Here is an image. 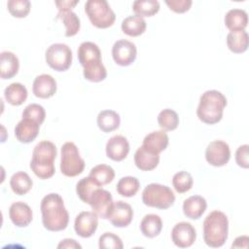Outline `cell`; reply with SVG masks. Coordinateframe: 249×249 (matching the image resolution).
<instances>
[{"instance_id":"cell-1","label":"cell","mask_w":249,"mask_h":249,"mask_svg":"<svg viewBox=\"0 0 249 249\" xmlns=\"http://www.w3.org/2000/svg\"><path fill=\"white\" fill-rule=\"evenodd\" d=\"M42 223L50 231H59L67 228L69 214L64 206L62 197L55 193H51L43 197L40 205Z\"/></svg>"},{"instance_id":"cell-2","label":"cell","mask_w":249,"mask_h":249,"mask_svg":"<svg viewBox=\"0 0 249 249\" xmlns=\"http://www.w3.org/2000/svg\"><path fill=\"white\" fill-rule=\"evenodd\" d=\"M57 151L55 145L48 140L39 142L33 149L30 168L40 179H49L55 172L54 160Z\"/></svg>"},{"instance_id":"cell-3","label":"cell","mask_w":249,"mask_h":249,"mask_svg":"<svg viewBox=\"0 0 249 249\" xmlns=\"http://www.w3.org/2000/svg\"><path fill=\"white\" fill-rule=\"evenodd\" d=\"M226 106L227 98L221 91L216 89L206 90L199 98L196 115L202 123L215 124L222 120Z\"/></svg>"},{"instance_id":"cell-4","label":"cell","mask_w":249,"mask_h":249,"mask_svg":"<svg viewBox=\"0 0 249 249\" xmlns=\"http://www.w3.org/2000/svg\"><path fill=\"white\" fill-rule=\"evenodd\" d=\"M229 220L227 215L219 210L210 212L203 221V239L212 248L223 246L228 239Z\"/></svg>"},{"instance_id":"cell-5","label":"cell","mask_w":249,"mask_h":249,"mask_svg":"<svg viewBox=\"0 0 249 249\" xmlns=\"http://www.w3.org/2000/svg\"><path fill=\"white\" fill-rule=\"evenodd\" d=\"M142 201L149 207L167 209L173 205L175 195L172 190L161 184L151 183L142 192Z\"/></svg>"},{"instance_id":"cell-6","label":"cell","mask_w":249,"mask_h":249,"mask_svg":"<svg viewBox=\"0 0 249 249\" xmlns=\"http://www.w3.org/2000/svg\"><path fill=\"white\" fill-rule=\"evenodd\" d=\"M85 12L92 25L97 28H108L114 24L116 19L114 11L105 0L87 1Z\"/></svg>"},{"instance_id":"cell-7","label":"cell","mask_w":249,"mask_h":249,"mask_svg":"<svg viewBox=\"0 0 249 249\" xmlns=\"http://www.w3.org/2000/svg\"><path fill=\"white\" fill-rule=\"evenodd\" d=\"M85 168V160L73 142H65L61 147L60 171L67 177H75L81 174Z\"/></svg>"},{"instance_id":"cell-8","label":"cell","mask_w":249,"mask_h":249,"mask_svg":"<svg viewBox=\"0 0 249 249\" xmlns=\"http://www.w3.org/2000/svg\"><path fill=\"white\" fill-rule=\"evenodd\" d=\"M45 59L52 69L58 72L66 71L72 63V51L66 44L55 43L47 49Z\"/></svg>"},{"instance_id":"cell-9","label":"cell","mask_w":249,"mask_h":249,"mask_svg":"<svg viewBox=\"0 0 249 249\" xmlns=\"http://www.w3.org/2000/svg\"><path fill=\"white\" fill-rule=\"evenodd\" d=\"M205 159L213 166L220 167L228 163L231 159V150L228 143L222 140L210 142L205 150Z\"/></svg>"},{"instance_id":"cell-10","label":"cell","mask_w":249,"mask_h":249,"mask_svg":"<svg viewBox=\"0 0 249 249\" xmlns=\"http://www.w3.org/2000/svg\"><path fill=\"white\" fill-rule=\"evenodd\" d=\"M137 54L136 46L125 39L118 40L112 47L114 61L120 66H128L134 62Z\"/></svg>"},{"instance_id":"cell-11","label":"cell","mask_w":249,"mask_h":249,"mask_svg":"<svg viewBox=\"0 0 249 249\" xmlns=\"http://www.w3.org/2000/svg\"><path fill=\"white\" fill-rule=\"evenodd\" d=\"M196 238V231L193 225L188 222L177 223L171 231V239L179 248H187L194 244Z\"/></svg>"},{"instance_id":"cell-12","label":"cell","mask_w":249,"mask_h":249,"mask_svg":"<svg viewBox=\"0 0 249 249\" xmlns=\"http://www.w3.org/2000/svg\"><path fill=\"white\" fill-rule=\"evenodd\" d=\"M132 219L133 210L128 203L123 200H118L113 203L108 215V220L114 227L125 228L131 223Z\"/></svg>"},{"instance_id":"cell-13","label":"cell","mask_w":249,"mask_h":249,"mask_svg":"<svg viewBox=\"0 0 249 249\" xmlns=\"http://www.w3.org/2000/svg\"><path fill=\"white\" fill-rule=\"evenodd\" d=\"M98 226V216L93 211H83L77 215L74 222L75 232L83 237H90Z\"/></svg>"},{"instance_id":"cell-14","label":"cell","mask_w":249,"mask_h":249,"mask_svg":"<svg viewBox=\"0 0 249 249\" xmlns=\"http://www.w3.org/2000/svg\"><path fill=\"white\" fill-rule=\"evenodd\" d=\"M113 203L111 193L100 187L95 190L89 204L98 217L101 219H108V215Z\"/></svg>"},{"instance_id":"cell-15","label":"cell","mask_w":249,"mask_h":249,"mask_svg":"<svg viewBox=\"0 0 249 249\" xmlns=\"http://www.w3.org/2000/svg\"><path fill=\"white\" fill-rule=\"evenodd\" d=\"M106 156L115 161L124 160L129 153V143L123 135L112 136L106 143Z\"/></svg>"},{"instance_id":"cell-16","label":"cell","mask_w":249,"mask_h":249,"mask_svg":"<svg viewBox=\"0 0 249 249\" xmlns=\"http://www.w3.org/2000/svg\"><path fill=\"white\" fill-rule=\"evenodd\" d=\"M9 217L15 226L24 228L31 223L33 214L28 204L22 201H16L10 206Z\"/></svg>"},{"instance_id":"cell-17","label":"cell","mask_w":249,"mask_h":249,"mask_svg":"<svg viewBox=\"0 0 249 249\" xmlns=\"http://www.w3.org/2000/svg\"><path fill=\"white\" fill-rule=\"evenodd\" d=\"M56 82L54 78L49 74H41L34 79L32 91L36 97L50 98L56 91Z\"/></svg>"},{"instance_id":"cell-18","label":"cell","mask_w":249,"mask_h":249,"mask_svg":"<svg viewBox=\"0 0 249 249\" xmlns=\"http://www.w3.org/2000/svg\"><path fill=\"white\" fill-rule=\"evenodd\" d=\"M40 124L33 120L22 118L15 127L16 138L21 143L32 142L39 133Z\"/></svg>"},{"instance_id":"cell-19","label":"cell","mask_w":249,"mask_h":249,"mask_svg":"<svg viewBox=\"0 0 249 249\" xmlns=\"http://www.w3.org/2000/svg\"><path fill=\"white\" fill-rule=\"evenodd\" d=\"M168 142L169 138L164 130H156L144 137L142 146L148 151L160 155L167 148Z\"/></svg>"},{"instance_id":"cell-20","label":"cell","mask_w":249,"mask_h":249,"mask_svg":"<svg viewBox=\"0 0 249 249\" xmlns=\"http://www.w3.org/2000/svg\"><path fill=\"white\" fill-rule=\"evenodd\" d=\"M207 202L201 196H192L183 202L184 215L192 220L199 219L205 212Z\"/></svg>"},{"instance_id":"cell-21","label":"cell","mask_w":249,"mask_h":249,"mask_svg":"<svg viewBox=\"0 0 249 249\" xmlns=\"http://www.w3.org/2000/svg\"><path fill=\"white\" fill-rule=\"evenodd\" d=\"M160 162V155L152 153L142 145L134 154V163L142 171H151L155 169Z\"/></svg>"},{"instance_id":"cell-22","label":"cell","mask_w":249,"mask_h":249,"mask_svg":"<svg viewBox=\"0 0 249 249\" xmlns=\"http://www.w3.org/2000/svg\"><path fill=\"white\" fill-rule=\"evenodd\" d=\"M19 61L18 56L12 52H2L0 54V72L3 80L11 79L18 72Z\"/></svg>"},{"instance_id":"cell-23","label":"cell","mask_w":249,"mask_h":249,"mask_svg":"<svg viewBox=\"0 0 249 249\" xmlns=\"http://www.w3.org/2000/svg\"><path fill=\"white\" fill-rule=\"evenodd\" d=\"M224 21L231 31L245 30L248 23V16L242 9H231L226 14Z\"/></svg>"},{"instance_id":"cell-24","label":"cell","mask_w":249,"mask_h":249,"mask_svg":"<svg viewBox=\"0 0 249 249\" xmlns=\"http://www.w3.org/2000/svg\"><path fill=\"white\" fill-rule=\"evenodd\" d=\"M140 230L144 236L154 238L158 236L162 230V221L159 215L147 214L140 223Z\"/></svg>"},{"instance_id":"cell-25","label":"cell","mask_w":249,"mask_h":249,"mask_svg":"<svg viewBox=\"0 0 249 249\" xmlns=\"http://www.w3.org/2000/svg\"><path fill=\"white\" fill-rule=\"evenodd\" d=\"M249 37L245 30L230 31L227 35V46L234 53H242L248 49Z\"/></svg>"},{"instance_id":"cell-26","label":"cell","mask_w":249,"mask_h":249,"mask_svg":"<svg viewBox=\"0 0 249 249\" xmlns=\"http://www.w3.org/2000/svg\"><path fill=\"white\" fill-rule=\"evenodd\" d=\"M122 31L130 36V37H137L143 34L146 30L147 23L145 19L139 16H129L126 17L122 22Z\"/></svg>"},{"instance_id":"cell-27","label":"cell","mask_w":249,"mask_h":249,"mask_svg":"<svg viewBox=\"0 0 249 249\" xmlns=\"http://www.w3.org/2000/svg\"><path fill=\"white\" fill-rule=\"evenodd\" d=\"M97 125L103 132L116 130L121 124L120 115L113 110H103L97 115Z\"/></svg>"},{"instance_id":"cell-28","label":"cell","mask_w":249,"mask_h":249,"mask_svg":"<svg viewBox=\"0 0 249 249\" xmlns=\"http://www.w3.org/2000/svg\"><path fill=\"white\" fill-rule=\"evenodd\" d=\"M27 89L20 83H12L4 90V96L8 103L13 106L21 105L27 98Z\"/></svg>"},{"instance_id":"cell-29","label":"cell","mask_w":249,"mask_h":249,"mask_svg":"<svg viewBox=\"0 0 249 249\" xmlns=\"http://www.w3.org/2000/svg\"><path fill=\"white\" fill-rule=\"evenodd\" d=\"M83 75L86 80L93 83H98L106 79L107 70L102 63V60H94L83 65Z\"/></svg>"},{"instance_id":"cell-30","label":"cell","mask_w":249,"mask_h":249,"mask_svg":"<svg viewBox=\"0 0 249 249\" xmlns=\"http://www.w3.org/2000/svg\"><path fill=\"white\" fill-rule=\"evenodd\" d=\"M33 185L32 179L26 172L18 171L13 174L10 180V186L12 191L18 196H23L27 194Z\"/></svg>"},{"instance_id":"cell-31","label":"cell","mask_w":249,"mask_h":249,"mask_svg":"<svg viewBox=\"0 0 249 249\" xmlns=\"http://www.w3.org/2000/svg\"><path fill=\"white\" fill-rule=\"evenodd\" d=\"M78 58L81 65L94 60H101V52L93 42H83L78 49Z\"/></svg>"},{"instance_id":"cell-32","label":"cell","mask_w":249,"mask_h":249,"mask_svg":"<svg viewBox=\"0 0 249 249\" xmlns=\"http://www.w3.org/2000/svg\"><path fill=\"white\" fill-rule=\"evenodd\" d=\"M89 176L92 178L99 186H104L111 183L115 178L114 169L107 164H98L92 167Z\"/></svg>"},{"instance_id":"cell-33","label":"cell","mask_w":249,"mask_h":249,"mask_svg":"<svg viewBox=\"0 0 249 249\" xmlns=\"http://www.w3.org/2000/svg\"><path fill=\"white\" fill-rule=\"evenodd\" d=\"M101 186H99L92 178H90L89 176L82 178L76 185V193L79 196V198L86 202V203H89V200L93 195V193L95 192L96 189L100 188Z\"/></svg>"},{"instance_id":"cell-34","label":"cell","mask_w":249,"mask_h":249,"mask_svg":"<svg viewBox=\"0 0 249 249\" xmlns=\"http://www.w3.org/2000/svg\"><path fill=\"white\" fill-rule=\"evenodd\" d=\"M57 18H60L65 25V36L72 37L76 35L81 27L80 18L73 11L58 12Z\"/></svg>"},{"instance_id":"cell-35","label":"cell","mask_w":249,"mask_h":249,"mask_svg":"<svg viewBox=\"0 0 249 249\" xmlns=\"http://www.w3.org/2000/svg\"><path fill=\"white\" fill-rule=\"evenodd\" d=\"M140 188V183L136 177L125 176L119 180L117 183V192L124 197H131L136 195Z\"/></svg>"},{"instance_id":"cell-36","label":"cell","mask_w":249,"mask_h":249,"mask_svg":"<svg viewBox=\"0 0 249 249\" xmlns=\"http://www.w3.org/2000/svg\"><path fill=\"white\" fill-rule=\"evenodd\" d=\"M132 10L136 16L152 17L160 10V3L157 0H136L132 4Z\"/></svg>"},{"instance_id":"cell-37","label":"cell","mask_w":249,"mask_h":249,"mask_svg":"<svg viewBox=\"0 0 249 249\" xmlns=\"http://www.w3.org/2000/svg\"><path fill=\"white\" fill-rule=\"evenodd\" d=\"M158 124L164 131H171L179 124L178 114L172 109H163L158 116Z\"/></svg>"},{"instance_id":"cell-38","label":"cell","mask_w":249,"mask_h":249,"mask_svg":"<svg viewBox=\"0 0 249 249\" xmlns=\"http://www.w3.org/2000/svg\"><path fill=\"white\" fill-rule=\"evenodd\" d=\"M194 179L191 173L187 171H179L172 178V185L175 191L179 194H184L190 191L193 187Z\"/></svg>"},{"instance_id":"cell-39","label":"cell","mask_w":249,"mask_h":249,"mask_svg":"<svg viewBox=\"0 0 249 249\" xmlns=\"http://www.w3.org/2000/svg\"><path fill=\"white\" fill-rule=\"evenodd\" d=\"M8 11L15 18H25L31 8V3L28 0H9L7 2Z\"/></svg>"},{"instance_id":"cell-40","label":"cell","mask_w":249,"mask_h":249,"mask_svg":"<svg viewBox=\"0 0 249 249\" xmlns=\"http://www.w3.org/2000/svg\"><path fill=\"white\" fill-rule=\"evenodd\" d=\"M45 117H46L45 109L43 108V106L36 103L27 105L22 112V118L33 120L36 123H38L40 125L45 121Z\"/></svg>"},{"instance_id":"cell-41","label":"cell","mask_w":249,"mask_h":249,"mask_svg":"<svg viewBox=\"0 0 249 249\" xmlns=\"http://www.w3.org/2000/svg\"><path fill=\"white\" fill-rule=\"evenodd\" d=\"M98 246L100 249H123L124 244L117 234L113 232H104L99 237Z\"/></svg>"},{"instance_id":"cell-42","label":"cell","mask_w":249,"mask_h":249,"mask_svg":"<svg viewBox=\"0 0 249 249\" xmlns=\"http://www.w3.org/2000/svg\"><path fill=\"white\" fill-rule=\"evenodd\" d=\"M235 161L240 167H249V146L247 144L241 145L237 148L235 152Z\"/></svg>"},{"instance_id":"cell-43","label":"cell","mask_w":249,"mask_h":249,"mask_svg":"<svg viewBox=\"0 0 249 249\" xmlns=\"http://www.w3.org/2000/svg\"><path fill=\"white\" fill-rule=\"evenodd\" d=\"M165 4L171 11L182 14L190 10L193 2L192 0H165Z\"/></svg>"},{"instance_id":"cell-44","label":"cell","mask_w":249,"mask_h":249,"mask_svg":"<svg viewBox=\"0 0 249 249\" xmlns=\"http://www.w3.org/2000/svg\"><path fill=\"white\" fill-rule=\"evenodd\" d=\"M79 3V0L77 1H55V5L58 9V12H64V11H71L77 4Z\"/></svg>"},{"instance_id":"cell-45","label":"cell","mask_w":249,"mask_h":249,"mask_svg":"<svg viewBox=\"0 0 249 249\" xmlns=\"http://www.w3.org/2000/svg\"><path fill=\"white\" fill-rule=\"evenodd\" d=\"M57 248L58 249H61V248H77V249L79 248V249H81L82 246L75 239L65 238L59 242V244L57 245Z\"/></svg>"},{"instance_id":"cell-46","label":"cell","mask_w":249,"mask_h":249,"mask_svg":"<svg viewBox=\"0 0 249 249\" xmlns=\"http://www.w3.org/2000/svg\"><path fill=\"white\" fill-rule=\"evenodd\" d=\"M248 241H249V237L247 235L238 236V237L235 238V240L232 243L231 247L232 248H240V247L248 248Z\"/></svg>"}]
</instances>
